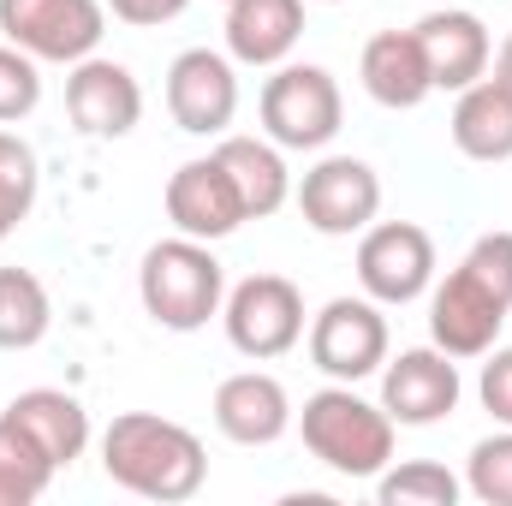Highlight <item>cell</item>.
<instances>
[{
  "mask_svg": "<svg viewBox=\"0 0 512 506\" xmlns=\"http://www.w3.org/2000/svg\"><path fill=\"white\" fill-rule=\"evenodd\" d=\"M36 191H42V167H36V149L18 137V131H0V245L30 221L36 209Z\"/></svg>",
  "mask_w": 512,
  "mask_h": 506,
  "instance_id": "cell-24",
  "label": "cell"
},
{
  "mask_svg": "<svg viewBox=\"0 0 512 506\" xmlns=\"http://www.w3.org/2000/svg\"><path fill=\"white\" fill-rule=\"evenodd\" d=\"M102 471L108 483H120L126 495L143 501H191L203 483H209V453L203 441L173 423V417H155V411H120L108 429H102Z\"/></svg>",
  "mask_w": 512,
  "mask_h": 506,
  "instance_id": "cell-2",
  "label": "cell"
},
{
  "mask_svg": "<svg viewBox=\"0 0 512 506\" xmlns=\"http://www.w3.org/2000/svg\"><path fill=\"white\" fill-rule=\"evenodd\" d=\"M137 298L143 310L167 328V334H197L221 316L227 304V268L221 256L209 251L203 239H161L143 251V268H137Z\"/></svg>",
  "mask_w": 512,
  "mask_h": 506,
  "instance_id": "cell-4",
  "label": "cell"
},
{
  "mask_svg": "<svg viewBox=\"0 0 512 506\" xmlns=\"http://www.w3.org/2000/svg\"><path fill=\"white\" fill-rule=\"evenodd\" d=\"M54 483V459L0 411V506H30L48 495Z\"/></svg>",
  "mask_w": 512,
  "mask_h": 506,
  "instance_id": "cell-23",
  "label": "cell"
},
{
  "mask_svg": "<svg viewBox=\"0 0 512 506\" xmlns=\"http://www.w3.org/2000/svg\"><path fill=\"white\" fill-rule=\"evenodd\" d=\"M358 78H364L370 102H382V108H393V114L423 108V102L435 96V78H429V60H423L417 30H376V36L364 42Z\"/></svg>",
  "mask_w": 512,
  "mask_h": 506,
  "instance_id": "cell-17",
  "label": "cell"
},
{
  "mask_svg": "<svg viewBox=\"0 0 512 506\" xmlns=\"http://www.w3.org/2000/svg\"><path fill=\"white\" fill-rule=\"evenodd\" d=\"M215 429L239 447H274L292 429V399L280 376L268 370H239L215 387Z\"/></svg>",
  "mask_w": 512,
  "mask_h": 506,
  "instance_id": "cell-15",
  "label": "cell"
},
{
  "mask_svg": "<svg viewBox=\"0 0 512 506\" xmlns=\"http://www.w3.org/2000/svg\"><path fill=\"white\" fill-rule=\"evenodd\" d=\"M417 42H423V60H429V78L435 90H471L477 78H489V60H495V42H489V24L477 12H429L417 24Z\"/></svg>",
  "mask_w": 512,
  "mask_h": 506,
  "instance_id": "cell-16",
  "label": "cell"
},
{
  "mask_svg": "<svg viewBox=\"0 0 512 506\" xmlns=\"http://www.w3.org/2000/svg\"><path fill=\"white\" fill-rule=\"evenodd\" d=\"M120 24H137V30H155V24H173L191 0H102Z\"/></svg>",
  "mask_w": 512,
  "mask_h": 506,
  "instance_id": "cell-29",
  "label": "cell"
},
{
  "mask_svg": "<svg viewBox=\"0 0 512 506\" xmlns=\"http://www.w3.org/2000/svg\"><path fill=\"white\" fill-rule=\"evenodd\" d=\"M167 114L191 137H227L239 114V72L215 48H185L167 66Z\"/></svg>",
  "mask_w": 512,
  "mask_h": 506,
  "instance_id": "cell-12",
  "label": "cell"
},
{
  "mask_svg": "<svg viewBox=\"0 0 512 506\" xmlns=\"http://www.w3.org/2000/svg\"><path fill=\"white\" fill-rule=\"evenodd\" d=\"M304 36V0H227V54L239 66H286Z\"/></svg>",
  "mask_w": 512,
  "mask_h": 506,
  "instance_id": "cell-18",
  "label": "cell"
},
{
  "mask_svg": "<svg viewBox=\"0 0 512 506\" xmlns=\"http://www.w3.org/2000/svg\"><path fill=\"white\" fill-rule=\"evenodd\" d=\"M215 161L233 173L239 203H245L251 221H268L274 209H286L292 173H286V161H280V143H262V137H221V143H215Z\"/></svg>",
  "mask_w": 512,
  "mask_h": 506,
  "instance_id": "cell-21",
  "label": "cell"
},
{
  "mask_svg": "<svg viewBox=\"0 0 512 506\" xmlns=\"http://www.w3.org/2000/svg\"><path fill=\"white\" fill-rule=\"evenodd\" d=\"M512 316V233H483L429 298V340L447 358H483Z\"/></svg>",
  "mask_w": 512,
  "mask_h": 506,
  "instance_id": "cell-1",
  "label": "cell"
},
{
  "mask_svg": "<svg viewBox=\"0 0 512 506\" xmlns=\"http://www.w3.org/2000/svg\"><path fill=\"white\" fill-rule=\"evenodd\" d=\"M328 6H340V0H328Z\"/></svg>",
  "mask_w": 512,
  "mask_h": 506,
  "instance_id": "cell-31",
  "label": "cell"
},
{
  "mask_svg": "<svg viewBox=\"0 0 512 506\" xmlns=\"http://www.w3.org/2000/svg\"><path fill=\"white\" fill-rule=\"evenodd\" d=\"M346 120V96L328 66H274L262 84V131L280 149H328Z\"/></svg>",
  "mask_w": 512,
  "mask_h": 506,
  "instance_id": "cell-5",
  "label": "cell"
},
{
  "mask_svg": "<svg viewBox=\"0 0 512 506\" xmlns=\"http://www.w3.org/2000/svg\"><path fill=\"white\" fill-rule=\"evenodd\" d=\"M393 429L399 423L382 405H370L352 381H328L298 411V435H304L310 459L328 465L334 477H352V483H376L393 465Z\"/></svg>",
  "mask_w": 512,
  "mask_h": 506,
  "instance_id": "cell-3",
  "label": "cell"
},
{
  "mask_svg": "<svg viewBox=\"0 0 512 506\" xmlns=\"http://www.w3.org/2000/svg\"><path fill=\"white\" fill-rule=\"evenodd\" d=\"M447 131H453V149L465 161H483V167L512 161V96L495 78H477L471 90H459Z\"/></svg>",
  "mask_w": 512,
  "mask_h": 506,
  "instance_id": "cell-20",
  "label": "cell"
},
{
  "mask_svg": "<svg viewBox=\"0 0 512 506\" xmlns=\"http://www.w3.org/2000/svg\"><path fill=\"white\" fill-rule=\"evenodd\" d=\"M48 322H54L48 286H42L30 268H0V352H30V346H42Z\"/></svg>",
  "mask_w": 512,
  "mask_h": 506,
  "instance_id": "cell-22",
  "label": "cell"
},
{
  "mask_svg": "<svg viewBox=\"0 0 512 506\" xmlns=\"http://www.w3.org/2000/svg\"><path fill=\"white\" fill-rule=\"evenodd\" d=\"M66 120L84 137H126L143 120V90H137L131 66L102 60V54L78 60L66 78Z\"/></svg>",
  "mask_w": 512,
  "mask_h": 506,
  "instance_id": "cell-14",
  "label": "cell"
},
{
  "mask_svg": "<svg viewBox=\"0 0 512 506\" xmlns=\"http://www.w3.org/2000/svg\"><path fill=\"white\" fill-rule=\"evenodd\" d=\"M465 495H477L483 506H512V429L483 435L465 459Z\"/></svg>",
  "mask_w": 512,
  "mask_h": 506,
  "instance_id": "cell-26",
  "label": "cell"
},
{
  "mask_svg": "<svg viewBox=\"0 0 512 506\" xmlns=\"http://www.w3.org/2000/svg\"><path fill=\"white\" fill-rule=\"evenodd\" d=\"M161 203H167L173 233L203 239V245H215V239H227V233H239V227L251 221L245 203H239V185H233V173L215 161V149L197 155V161H185V167L167 179Z\"/></svg>",
  "mask_w": 512,
  "mask_h": 506,
  "instance_id": "cell-13",
  "label": "cell"
},
{
  "mask_svg": "<svg viewBox=\"0 0 512 506\" xmlns=\"http://www.w3.org/2000/svg\"><path fill=\"white\" fill-rule=\"evenodd\" d=\"M310 364L328 381L376 376L387 364V316L376 298H328L310 316Z\"/></svg>",
  "mask_w": 512,
  "mask_h": 506,
  "instance_id": "cell-9",
  "label": "cell"
},
{
  "mask_svg": "<svg viewBox=\"0 0 512 506\" xmlns=\"http://www.w3.org/2000/svg\"><path fill=\"white\" fill-rule=\"evenodd\" d=\"M477 399H483V411H489L501 429H512V346H489V352H483Z\"/></svg>",
  "mask_w": 512,
  "mask_h": 506,
  "instance_id": "cell-28",
  "label": "cell"
},
{
  "mask_svg": "<svg viewBox=\"0 0 512 506\" xmlns=\"http://www.w3.org/2000/svg\"><path fill=\"white\" fill-rule=\"evenodd\" d=\"M358 286L376 304H411L435 286V239L417 221H370L358 239Z\"/></svg>",
  "mask_w": 512,
  "mask_h": 506,
  "instance_id": "cell-10",
  "label": "cell"
},
{
  "mask_svg": "<svg viewBox=\"0 0 512 506\" xmlns=\"http://www.w3.org/2000/svg\"><path fill=\"white\" fill-rule=\"evenodd\" d=\"M459 495H465V477H453L435 459H405V465H387L376 477L382 506H459Z\"/></svg>",
  "mask_w": 512,
  "mask_h": 506,
  "instance_id": "cell-25",
  "label": "cell"
},
{
  "mask_svg": "<svg viewBox=\"0 0 512 506\" xmlns=\"http://www.w3.org/2000/svg\"><path fill=\"white\" fill-rule=\"evenodd\" d=\"M292 197H298L304 227H316L322 239H352V233H364L382 215V179L358 155H322L292 185Z\"/></svg>",
  "mask_w": 512,
  "mask_h": 506,
  "instance_id": "cell-8",
  "label": "cell"
},
{
  "mask_svg": "<svg viewBox=\"0 0 512 506\" xmlns=\"http://www.w3.org/2000/svg\"><path fill=\"white\" fill-rule=\"evenodd\" d=\"M221 322H227L233 352H245L251 364L286 358L304 340V292L286 274H251L227 292Z\"/></svg>",
  "mask_w": 512,
  "mask_h": 506,
  "instance_id": "cell-7",
  "label": "cell"
},
{
  "mask_svg": "<svg viewBox=\"0 0 512 506\" xmlns=\"http://www.w3.org/2000/svg\"><path fill=\"white\" fill-rule=\"evenodd\" d=\"M0 36L30 60L78 66L102 48L108 6L102 0H0Z\"/></svg>",
  "mask_w": 512,
  "mask_h": 506,
  "instance_id": "cell-6",
  "label": "cell"
},
{
  "mask_svg": "<svg viewBox=\"0 0 512 506\" xmlns=\"http://www.w3.org/2000/svg\"><path fill=\"white\" fill-rule=\"evenodd\" d=\"M459 358H447L441 346H411L382 364V411L399 429H429L441 417L459 411Z\"/></svg>",
  "mask_w": 512,
  "mask_h": 506,
  "instance_id": "cell-11",
  "label": "cell"
},
{
  "mask_svg": "<svg viewBox=\"0 0 512 506\" xmlns=\"http://www.w3.org/2000/svg\"><path fill=\"white\" fill-rule=\"evenodd\" d=\"M36 66H42V60H30L24 48L0 42V126L36 114V102H42V72H36Z\"/></svg>",
  "mask_w": 512,
  "mask_h": 506,
  "instance_id": "cell-27",
  "label": "cell"
},
{
  "mask_svg": "<svg viewBox=\"0 0 512 506\" xmlns=\"http://www.w3.org/2000/svg\"><path fill=\"white\" fill-rule=\"evenodd\" d=\"M6 417L54 459V471H66V465L84 459V447H90V411H84L78 393H66V387H24V393L6 405Z\"/></svg>",
  "mask_w": 512,
  "mask_h": 506,
  "instance_id": "cell-19",
  "label": "cell"
},
{
  "mask_svg": "<svg viewBox=\"0 0 512 506\" xmlns=\"http://www.w3.org/2000/svg\"><path fill=\"white\" fill-rule=\"evenodd\" d=\"M495 84H501V90L512 96V30H507V42L495 48Z\"/></svg>",
  "mask_w": 512,
  "mask_h": 506,
  "instance_id": "cell-30",
  "label": "cell"
}]
</instances>
